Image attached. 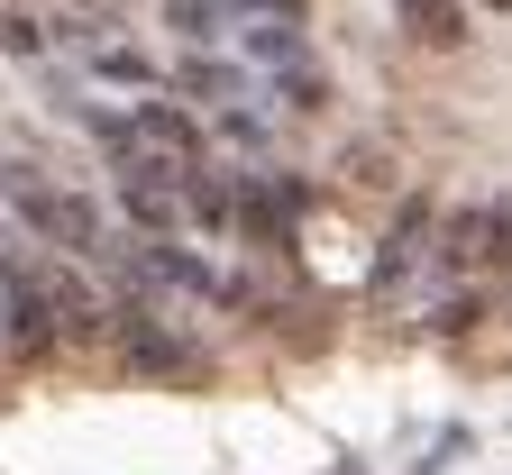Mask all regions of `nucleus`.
<instances>
[{"label": "nucleus", "mask_w": 512, "mask_h": 475, "mask_svg": "<svg viewBox=\"0 0 512 475\" xmlns=\"http://www.w3.org/2000/svg\"><path fill=\"white\" fill-rule=\"evenodd\" d=\"M174 83H183L192 101H238V64H211V55H192Z\"/></svg>", "instance_id": "obj_9"}, {"label": "nucleus", "mask_w": 512, "mask_h": 475, "mask_svg": "<svg viewBox=\"0 0 512 475\" xmlns=\"http://www.w3.org/2000/svg\"><path fill=\"white\" fill-rule=\"evenodd\" d=\"M0 338H10L19 357H46L55 348V320H46V293L28 275V256H0Z\"/></svg>", "instance_id": "obj_3"}, {"label": "nucleus", "mask_w": 512, "mask_h": 475, "mask_svg": "<svg viewBox=\"0 0 512 475\" xmlns=\"http://www.w3.org/2000/svg\"><path fill=\"white\" fill-rule=\"evenodd\" d=\"M174 192H183V220H202V229H229V211H238V183L220 165H183Z\"/></svg>", "instance_id": "obj_6"}, {"label": "nucleus", "mask_w": 512, "mask_h": 475, "mask_svg": "<svg viewBox=\"0 0 512 475\" xmlns=\"http://www.w3.org/2000/svg\"><path fill=\"white\" fill-rule=\"evenodd\" d=\"M92 64H101V74H110V83H138V92H147V83H156V64H147V55H138V46H101V55H92Z\"/></svg>", "instance_id": "obj_11"}, {"label": "nucleus", "mask_w": 512, "mask_h": 475, "mask_svg": "<svg viewBox=\"0 0 512 475\" xmlns=\"http://www.w3.org/2000/svg\"><path fill=\"white\" fill-rule=\"evenodd\" d=\"M0 201L46 238V247H74V256H101V211L74 192V183H46L37 165H0Z\"/></svg>", "instance_id": "obj_1"}, {"label": "nucleus", "mask_w": 512, "mask_h": 475, "mask_svg": "<svg viewBox=\"0 0 512 475\" xmlns=\"http://www.w3.org/2000/svg\"><path fill=\"white\" fill-rule=\"evenodd\" d=\"M421 238H430V211H421V201H403V220H394V238H384V265H375V284H394L403 265L421 256Z\"/></svg>", "instance_id": "obj_8"}, {"label": "nucleus", "mask_w": 512, "mask_h": 475, "mask_svg": "<svg viewBox=\"0 0 512 475\" xmlns=\"http://www.w3.org/2000/svg\"><path fill=\"white\" fill-rule=\"evenodd\" d=\"M28 275H37V293H46V320H55V338H92L110 311H101V293L74 275V265H55V256H37L28 265Z\"/></svg>", "instance_id": "obj_4"}, {"label": "nucleus", "mask_w": 512, "mask_h": 475, "mask_svg": "<svg viewBox=\"0 0 512 475\" xmlns=\"http://www.w3.org/2000/svg\"><path fill=\"white\" fill-rule=\"evenodd\" d=\"M485 10H512V0H485Z\"/></svg>", "instance_id": "obj_14"}, {"label": "nucleus", "mask_w": 512, "mask_h": 475, "mask_svg": "<svg viewBox=\"0 0 512 475\" xmlns=\"http://www.w3.org/2000/svg\"><path fill=\"white\" fill-rule=\"evenodd\" d=\"M247 46L266 55V64H302V28H293V19H266V28L247 37Z\"/></svg>", "instance_id": "obj_10"}, {"label": "nucleus", "mask_w": 512, "mask_h": 475, "mask_svg": "<svg viewBox=\"0 0 512 475\" xmlns=\"http://www.w3.org/2000/svg\"><path fill=\"white\" fill-rule=\"evenodd\" d=\"M101 128V138L110 147H147V156H165V165H202V119H192V110H174V101H138V110H128V119H92Z\"/></svg>", "instance_id": "obj_2"}, {"label": "nucleus", "mask_w": 512, "mask_h": 475, "mask_svg": "<svg viewBox=\"0 0 512 475\" xmlns=\"http://www.w3.org/2000/svg\"><path fill=\"white\" fill-rule=\"evenodd\" d=\"M394 19L421 46H467V10H458V0H394Z\"/></svg>", "instance_id": "obj_7"}, {"label": "nucleus", "mask_w": 512, "mask_h": 475, "mask_svg": "<svg viewBox=\"0 0 512 475\" xmlns=\"http://www.w3.org/2000/svg\"><path fill=\"white\" fill-rule=\"evenodd\" d=\"M128 329H119V348H128V366H147V375H183L192 366V348L174 329H156V311H119Z\"/></svg>", "instance_id": "obj_5"}, {"label": "nucleus", "mask_w": 512, "mask_h": 475, "mask_svg": "<svg viewBox=\"0 0 512 475\" xmlns=\"http://www.w3.org/2000/svg\"><path fill=\"white\" fill-rule=\"evenodd\" d=\"M476 256H485V211L448 220V265H476Z\"/></svg>", "instance_id": "obj_12"}, {"label": "nucleus", "mask_w": 512, "mask_h": 475, "mask_svg": "<svg viewBox=\"0 0 512 475\" xmlns=\"http://www.w3.org/2000/svg\"><path fill=\"white\" fill-rule=\"evenodd\" d=\"M37 46H46V37H37L19 10H0V55H37Z\"/></svg>", "instance_id": "obj_13"}]
</instances>
